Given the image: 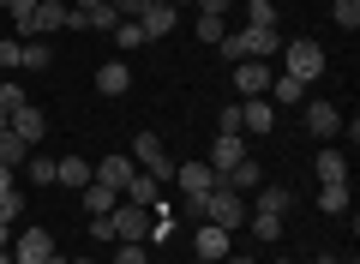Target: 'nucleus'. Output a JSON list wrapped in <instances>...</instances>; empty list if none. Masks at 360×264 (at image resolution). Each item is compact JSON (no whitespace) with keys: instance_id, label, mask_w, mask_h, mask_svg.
I'll return each mask as SVG.
<instances>
[{"instance_id":"nucleus-1","label":"nucleus","mask_w":360,"mask_h":264,"mask_svg":"<svg viewBox=\"0 0 360 264\" xmlns=\"http://www.w3.org/2000/svg\"><path fill=\"white\" fill-rule=\"evenodd\" d=\"M217 49H222V61H229V66H240V61H270V54L283 49V37H276L270 25H246V30H229Z\"/></svg>"},{"instance_id":"nucleus-6","label":"nucleus","mask_w":360,"mask_h":264,"mask_svg":"<svg viewBox=\"0 0 360 264\" xmlns=\"http://www.w3.org/2000/svg\"><path fill=\"white\" fill-rule=\"evenodd\" d=\"M54 234L49 228H25V234H18V246H13V264H49L54 258Z\"/></svg>"},{"instance_id":"nucleus-44","label":"nucleus","mask_w":360,"mask_h":264,"mask_svg":"<svg viewBox=\"0 0 360 264\" xmlns=\"http://www.w3.org/2000/svg\"><path fill=\"white\" fill-rule=\"evenodd\" d=\"M217 264H252V258H234V252H229V258H217Z\"/></svg>"},{"instance_id":"nucleus-20","label":"nucleus","mask_w":360,"mask_h":264,"mask_svg":"<svg viewBox=\"0 0 360 264\" xmlns=\"http://www.w3.org/2000/svg\"><path fill=\"white\" fill-rule=\"evenodd\" d=\"M96 90H103V96H127V90H132V73H127V61H108L103 73H96Z\"/></svg>"},{"instance_id":"nucleus-42","label":"nucleus","mask_w":360,"mask_h":264,"mask_svg":"<svg viewBox=\"0 0 360 264\" xmlns=\"http://www.w3.org/2000/svg\"><path fill=\"white\" fill-rule=\"evenodd\" d=\"M13 180H18V168H6V163H0V192L13 187Z\"/></svg>"},{"instance_id":"nucleus-40","label":"nucleus","mask_w":360,"mask_h":264,"mask_svg":"<svg viewBox=\"0 0 360 264\" xmlns=\"http://www.w3.org/2000/svg\"><path fill=\"white\" fill-rule=\"evenodd\" d=\"M229 6L234 0H198V13H210V18H229Z\"/></svg>"},{"instance_id":"nucleus-29","label":"nucleus","mask_w":360,"mask_h":264,"mask_svg":"<svg viewBox=\"0 0 360 264\" xmlns=\"http://www.w3.org/2000/svg\"><path fill=\"white\" fill-rule=\"evenodd\" d=\"M115 25H120L115 6H96V13H84V30H103V37H115Z\"/></svg>"},{"instance_id":"nucleus-36","label":"nucleus","mask_w":360,"mask_h":264,"mask_svg":"<svg viewBox=\"0 0 360 264\" xmlns=\"http://www.w3.org/2000/svg\"><path fill=\"white\" fill-rule=\"evenodd\" d=\"M198 37H205L210 49H217V42L229 37V25H222V18H210V13H198Z\"/></svg>"},{"instance_id":"nucleus-49","label":"nucleus","mask_w":360,"mask_h":264,"mask_svg":"<svg viewBox=\"0 0 360 264\" xmlns=\"http://www.w3.org/2000/svg\"><path fill=\"white\" fill-rule=\"evenodd\" d=\"M276 264H288V258H276Z\"/></svg>"},{"instance_id":"nucleus-30","label":"nucleus","mask_w":360,"mask_h":264,"mask_svg":"<svg viewBox=\"0 0 360 264\" xmlns=\"http://www.w3.org/2000/svg\"><path fill=\"white\" fill-rule=\"evenodd\" d=\"M252 240H283V216H264V210H252Z\"/></svg>"},{"instance_id":"nucleus-26","label":"nucleus","mask_w":360,"mask_h":264,"mask_svg":"<svg viewBox=\"0 0 360 264\" xmlns=\"http://www.w3.org/2000/svg\"><path fill=\"white\" fill-rule=\"evenodd\" d=\"M49 61H54L49 42H25V66H18V73H49Z\"/></svg>"},{"instance_id":"nucleus-19","label":"nucleus","mask_w":360,"mask_h":264,"mask_svg":"<svg viewBox=\"0 0 360 264\" xmlns=\"http://www.w3.org/2000/svg\"><path fill=\"white\" fill-rule=\"evenodd\" d=\"M54 180H60V187H78V192H84L96 175H90V163H84V156H60V163H54Z\"/></svg>"},{"instance_id":"nucleus-45","label":"nucleus","mask_w":360,"mask_h":264,"mask_svg":"<svg viewBox=\"0 0 360 264\" xmlns=\"http://www.w3.org/2000/svg\"><path fill=\"white\" fill-rule=\"evenodd\" d=\"M6 126H13V114H6V108H0V132H6Z\"/></svg>"},{"instance_id":"nucleus-48","label":"nucleus","mask_w":360,"mask_h":264,"mask_svg":"<svg viewBox=\"0 0 360 264\" xmlns=\"http://www.w3.org/2000/svg\"><path fill=\"white\" fill-rule=\"evenodd\" d=\"M174 6H186V0H174Z\"/></svg>"},{"instance_id":"nucleus-33","label":"nucleus","mask_w":360,"mask_h":264,"mask_svg":"<svg viewBox=\"0 0 360 264\" xmlns=\"http://www.w3.org/2000/svg\"><path fill=\"white\" fill-rule=\"evenodd\" d=\"M330 13L342 30H360V0H330Z\"/></svg>"},{"instance_id":"nucleus-18","label":"nucleus","mask_w":360,"mask_h":264,"mask_svg":"<svg viewBox=\"0 0 360 264\" xmlns=\"http://www.w3.org/2000/svg\"><path fill=\"white\" fill-rule=\"evenodd\" d=\"M229 228H217V222H205V228H198V258H210V264H217V258H229Z\"/></svg>"},{"instance_id":"nucleus-2","label":"nucleus","mask_w":360,"mask_h":264,"mask_svg":"<svg viewBox=\"0 0 360 264\" xmlns=\"http://www.w3.org/2000/svg\"><path fill=\"white\" fill-rule=\"evenodd\" d=\"M198 210H205V222L229 228V234H234V228L246 222V199H240V192H234V187H210V192H205V204H198Z\"/></svg>"},{"instance_id":"nucleus-13","label":"nucleus","mask_w":360,"mask_h":264,"mask_svg":"<svg viewBox=\"0 0 360 264\" xmlns=\"http://www.w3.org/2000/svg\"><path fill=\"white\" fill-rule=\"evenodd\" d=\"M270 126H276L270 96H246V102H240V132H270Z\"/></svg>"},{"instance_id":"nucleus-34","label":"nucleus","mask_w":360,"mask_h":264,"mask_svg":"<svg viewBox=\"0 0 360 264\" xmlns=\"http://www.w3.org/2000/svg\"><path fill=\"white\" fill-rule=\"evenodd\" d=\"M139 42H144L139 18H120V25H115V49H139Z\"/></svg>"},{"instance_id":"nucleus-5","label":"nucleus","mask_w":360,"mask_h":264,"mask_svg":"<svg viewBox=\"0 0 360 264\" xmlns=\"http://www.w3.org/2000/svg\"><path fill=\"white\" fill-rule=\"evenodd\" d=\"M174 180H180V192H186V204H205V192L222 187V175H217L210 163H186V168H174Z\"/></svg>"},{"instance_id":"nucleus-37","label":"nucleus","mask_w":360,"mask_h":264,"mask_svg":"<svg viewBox=\"0 0 360 264\" xmlns=\"http://www.w3.org/2000/svg\"><path fill=\"white\" fill-rule=\"evenodd\" d=\"M108 6H115L120 18H144V6H150V0H108Z\"/></svg>"},{"instance_id":"nucleus-4","label":"nucleus","mask_w":360,"mask_h":264,"mask_svg":"<svg viewBox=\"0 0 360 264\" xmlns=\"http://www.w3.org/2000/svg\"><path fill=\"white\" fill-rule=\"evenodd\" d=\"M132 163H139L144 175H156V180H174V163H168V151H162L156 132H139V139H132Z\"/></svg>"},{"instance_id":"nucleus-24","label":"nucleus","mask_w":360,"mask_h":264,"mask_svg":"<svg viewBox=\"0 0 360 264\" xmlns=\"http://www.w3.org/2000/svg\"><path fill=\"white\" fill-rule=\"evenodd\" d=\"M319 204H324L330 216H342V210H348V180H324V187H319Z\"/></svg>"},{"instance_id":"nucleus-35","label":"nucleus","mask_w":360,"mask_h":264,"mask_svg":"<svg viewBox=\"0 0 360 264\" xmlns=\"http://www.w3.org/2000/svg\"><path fill=\"white\" fill-rule=\"evenodd\" d=\"M0 108H6V114H18V108H25V84H13V78H0Z\"/></svg>"},{"instance_id":"nucleus-38","label":"nucleus","mask_w":360,"mask_h":264,"mask_svg":"<svg viewBox=\"0 0 360 264\" xmlns=\"http://www.w3.org/2000/svg\"><path fill=\"white\" fill-rule=\"evenodd\" d=\"M217 126H222V132H240V102H229V108L217 114Z\"/></svg>"},{"instance_id":"nucleus-46","label":"nucleus","mask_w":360,"mask_h":264,"mask_svg":"<svg viewBox=\"0 0 360 264\" xmlns=\"http://www.w3.org/2000/svg\"><path fill=\"white\" fill-rule=\"evenodd\" d=\"M0 264H13V246H0Z\"/></svg>"},{"instance_id":"nucleus-27","label":"nucleus","mask_w":360,"mask_h":264,"mask_svg":"<svg viewBox=\"0 0 360 264\" xmlns=\"http://www.w3.org/2000/svg\"><path fill=\"white\" fill-rule=\"evenodd\" d=\"M25 175L37 180V187H54V156H37V151H30V156H25Z\"/></svg>"},{"instance_id":"nucleus-15","label":"nucleus","mask_w":360,"mask_h":264,"mask_svg":"<svg viewBox=\"0 0 360 264\" xmlns=\"http://www.w3.org/2000/svg\"><path fill=\"white\" fill-rule=\"evenodd\" d=\"M156 192H162V180L139 168V175H132L127 187H120V199H127V204H144V210H156Z\"/></svg>"},{"instance_id":"nucleus-16","label":"nucleus","mask_w":360,"mask_h":264,"mask_svg":"<svg viewBox=\"0 0 360 264\" xmlns=\"http://www.w3.org/2000/svg\"><path fill=\"white\" fill-rule=\"evenodd\" d=\"M72 25V6H60V0H37V37H54V30Z\"/></svg>"},{"instance_id":"nucleus-31","label":"nucleus","mask_w":360,"mask_h":264,"mask_svg":"<svg viewBox=\"0 0 360 264\" xmlns=\"http://www.w3.org/2000/svg\"><path fill=\"white\" fill-rule=\"evenodd\" d=\"M246 6V25H270L276 30V6H270V0H240Z\"/></svg>"},{"instance_id":"nucleus-10","label":"nucleus","mask_w":360,"mask_h":264,"mask_svg":"<svg viewBox=\"0 0 360 264\" xmlns=\"http://www.w3.org/2000/svg\"><path fill=\"white\" fill-rule=\"evenodd\" d=\"M270 78H276V73H270L264 61H240V66H234V84H240V102H246V96H264V90H270Z\"/></svg>"},{"instance_id":"nucleus-25","label":"nucleus","mask_w":360,"mask_h":264,"mask_svg":"<svg viewBox=\"0 0 360 264\" xmlns=\"http://www.w3.org/2000/svg\"><path fill=\"white\" fill-rule=\"evenodd\" d=\"M319 180H348V156L342 151H319Z\"/></svg>"},{"instance_id":"nucleus-17","label":"nucleus","mask_w":360,"mask_h":264,"mask_svg":"<svg viewBox=\"0 0 360 264\" xmlns=\"http://www.w3.org/2000/svg\"><path fill=\"white\" fill-rule=\"evenodd\" d=\"M13 132H18V139L30 144V151H37V139L49 132V114H42V108H30V102H25V108L13 114Z\"/></svg>"},{"instance_id":"nucleus-3","label":"nucleus","mask_w":360,"mask_h":264,"mask_svg":"<svg viewBox=\"0 0 360 264\" xmlns=\"http://www.w3.org/2000/svg\"><path fill=\"white\" fill-rule=\"evenodd\" d=\"M283 66H288V78H300V84H312V78L324 73V49H319L312 37H295V42L283 49Z\"/></svg>"},{"instance_id":"nucleus-8","label":"nucleus","mask_w":360,"mask_h":264,"mask_svg":"<svg viewBox=\"0 0 360 264\" xmlns=\"http://www.w3.org/2000/svg\"><path fill=\"white\" fill-rule=\"evenodd\" d=\"M307 132L312 139H336L342 132V108L336 102H307Z\"/></svg>"},{"instance_id":"nucleus-50","label":"nucleus","mask_w":360,"mask_h":264,"mask_svg":"<svg viewBox=\"0 0 360 264\" xmlns=\"http://www.w3.org/2000/svg\"><path fill=\"white\" fill-rule=\"evenodd\" d=\"M0 78H6V73H0Z\"/></svg>"},{"instance_id":"nucleus-23","label":"nucleus","mask_w":360,"mask_h":264,"mask_svg":"<svg viewBox=\"0 0 360 264\" xmlns=\"http://www.w3.org/2000/svg\"><path fill=\"white\" fill-rule=\"evenodd\" d=\"M25 156H30V144L6 126V132H0V163H6V168H25Z\"/></svg>"},{"instance_id":"nucleus-12","label":"nucleus","mask_w":360,"mask_h":264,"mask_svg":"<svg viewBox=\"0 0 360 264\" xmlns=\"http://www.w3.org/2000/svg\"><path fill=\"white\" fill-rule=\"evenodd\" d=\"M90 175H96V180H108V187H115V192H120V187H127V180H132V175H139V163H132V156H120V151H108V156H103V163L90 168Z\"/></svg>"},{"instance_id":"nucleus-43","label":"nucleus","mask_w":360,"mask_h":264,"mask_svg":"<svg viewBox=\"0 0 360 264\" xmlns=\"http://www.w3.org/2000/svg\"><path fill=\"white\" fill-rule=\"evenodd\" d=\"M6 240H13V222H0V246H6Z\"/></svg>"},{"instance_id":"nucleus-9","label":"nucleus","mask_w":360,"mask_h":264,"mask_svg":"<svg viewBox=\"0 0 360 264\" xmlns=\"http://www.w3.org/2000/svg\"><path fill=\"white\" fill-rule=\"evenodd\" d=\"M240 156H246V139H240V132H217V144H210V156H205V163L217 168V175H229V168L240 163Z\"/></svg>"},{"instance_id":"nucleus-32","label":"nucleus","mask_w":360,"mask_h":264,"mask_svg":"<svg viewBox=\"0 0 360 264\" xmlns=\"http://www.w3.org/2000/svg\"><path fill=\"white\" fill-rule=\"evenodd\" d=\"M18 216H25V192L6 187V192H0V222H18Z\"/></svg>"},{"instance_id":"nucleus-21","label":"nucleus","mask_w":360,"mask_h":264,"mask_svg":"<svg viewBox=\"0 0 360 264\" xmlns=\"http://www.w3.org/2000/svg\"><path fill=\"white\" fill-rule=\"evenodd\" d=\"M115 204H120V192L108 187V180H90V187H84V210H90V216H108Z\"/></svg>"},{"instance_id":"nucleus-47","label":"nucleus","mask_w":360,"mask_h":264,"mask_svg":"<svg viewBox=\"0 0 360 264\" xmlns=\"http://www.w3.org/2000/svg\"><path fill=\"white\" fill-rule=\"evenodd\" d=\"M66 264H96V258H66Z\"/></svg>"},{"instance_id":"nucleus-7","label":"nucleus","mask_w":360,"mask_h":264,"mask_svg":"<svg viewBox=\"0 0 360 264\" xmlns=\"http://www.w3.org/2000/svg\"><path fill=\"white\" fill-rule=\"evenodd\" d=\"M174 18H180V6H174V0H150V6H144V18H139V30H144V42H156V37H168V30H174Z\"/></svg>"},{"instance_id":"nucleus-28","label":"nucleus","mask_w":360,"mask_h":264,"mask_svg":"<svg viewBox=\"0 0 360 264\" xmlns=\"http://www.w3.org/2000/svg\"><path fill=\"white\" fill-rule=\"evenodd\" d=\"M25 66V42L18 37H0V73H18Z\"/></svg>"},{"instance_id":"nucleus-22","label":"nucleus","mask_w":360,"mask_h":264,"mask_svg":"<svg viewBox=\"0 0 360 264\" xmlns=\"http://www.w3.org/2000/svg\"><path fill=\"white\" fill-rule=\"evenodd\" d=\"M6 13H13L18 37H37V0H6Z\"/></svg>"},{"instance_id":"nucleus-11","label":"nucleus","mask_w":360,"mask_h":264,"mask_svg":"<svg viewBox=\"0 0 360 264\" xmlns=\"http://www.w3.org/2000/svg\"><path fill=\"white\" fill-rule=\"evenodd\" d=\"M288 204H295V192H288V187H276V180H258L252 210H264V216H288Z\"/></svg>"},{"instance_id":"nucleus-41","label":"nucleus","mask_w":360,"mask_h":264,"mask_svg":"<svg viewBox=\"0 0 360 264\" xmlns=\"http://www.w3.org/2000/svg\"><path fill=\"white\" fill-rule=\"evenodd\" d=\"M96 6H108V0H72V13H96Z\"/></svg>"},{"instance_id":"nucleus-14","label":"nucleus","mask_w":360,"mask_h":264,"mask_svg":"<svg viewBox=\"0 0 360 264\" xmlns=\"http://www.w3.org/2000/svg\"><path fill=\"white\" fill-rule=\"evenodd\" d=\"M258 180H264V168H258L252 156H240V163H234L229 175H222V187H234L240 199H252V192H258Z\"/></svg>"},{"instance_id":"nucleus-39","label":"nucleus","mask_w":360,"mask_h":264,"mask_svg":"<svg viewBox=\"0 0 360 264\" xmlns=\"http://www.w3.org/2000/svg\"><path fill=\"white\" fill-rule=\"evenodd\" d=\"M115 264H150V252H144V246H120Z\"/></svg>"}]
</instances>
